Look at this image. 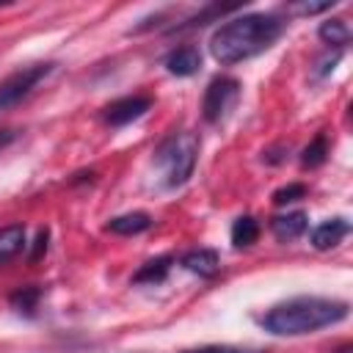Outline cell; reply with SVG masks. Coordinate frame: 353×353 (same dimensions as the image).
<instances>
[{
	"mask_svg": "<svg viewBox=\"0 0 353 353\" xmlns=\"http://www.w3.org/2000/svg\"><path fill=\"white\" fill-rule=\"evenodd\" d=\"M163 66H165V72L174 74V77H190V74H196L199 66H201V52H199V47H193V44L176 47V50H171V52L165 55Z\"/></svg>",
	"mask_w": 353,
	"mask_h": 353,
	"instance_id": "cell-7",
	"label": "cell"
},
{
	"mask_svg": "<svg viewBox=\"0 0 353 353\" xmlns=\"http://www.w3.org/2000/svg\"><path fill=\"white\" fill-rule=\"evenodd\" d=\"M303 196H306V185L303 182H290V185H284V188H279L273 193V204L284 207V204H290L295 199H303Z\"/></svg>",
	"mask_w": 353,
	"mask_h": 353,
	"instance_id": "cell-18",
	"label": "cell"
},
{
	"mask_svg": "<svg viewBox=\"0 0 353 353\" xmlns=\"http://www.w3.org/2000/svg\"><path fill=\"white\" fill-rule=\"evenodd\" d=\"M309 229V218L306 212H284V215H273L270 218V232L279 243H292L298 240L303 232Z\"/></svg>",
	"mask_w": 353,
	"mask_h": 353,
	"instance_id": "cell-8",
	"label": "cell"
},
{
	"mask_svg": "<svg viewBox=\"0 0 353 353\" xmlns=\"http://www.w3.org/2000/svg\"><path fill=\"white\" fill-rule=\"evenodd\" d=\"M347 232H350V223L345 218H328V221H323L320 226L312 229V245L317 251H328V248L339 245Z\"/></svg>",
	"mask_w": 353,
	"mask_h": 353,
	"instance_id": "cell-9",
	"label": "cell"
},
{
	"mask_svg": "<svg viewBox=\"0 0 353 353\" xmlns=\"http://www.w3.org/2000/svg\"><path fill=\"white\" fill-rule=\"evenodd\" d=\"M22 248H25V226L22 223H11V226L0 229V265L14 259Z\"/></svg>",
	"mask_w": 353,
	"mask_h": 353,
	"instance_id": "cell-13",
	"label": "cell"
},
{
	"mask_svg": "<svg viewBox=\"0 0 353 353\" xmlns=\"http://www.w3.org/2000/svg\"><path fill=\"white\" fill-rule=\"evenodd\" d=\"M52 66L55 63H30V66H22V69H17V72H11L3 83H0V113L3 110H8V108H14V105H19L50 72H52Z\"/></svg>",
	"mask_w": 353,
	"mask_h": 353,
	"instance_id": "cell-4",
	"label": "cell"
},
{
	"mask_svg": "<svg viewBox=\"0 0 353 353\" xmlns=\"http://www.w3.org/2000/svg\"><path fill=\"white\" fill-rule=\"evenodd\" d=\"M149 226H152V218H149L146 212L116 215V218H110V221L105 223L108 232H113V234H124V237H130V234H141V232H146Z\"/></svg>",
	"mask_w": 353,
	"mask_h": 353,
	"instance_id": "cell-11",
	"label": "cell"
},
{
	"mask_svg": "<svg viewBox=\"0 0 353 353\" xmlns=\"http://www.w3.org/2000/svg\"><path fill=\"white\" fill-rule=\"evenodd\" d=\"M317 36H320L325 44H331V47H339V50H342V47L350 41V28H347L342 19H325V22H320Z\"/></svg>",
	"mask_w": 353,
	"mask_h": 353,
	"instance_id": "cell-15",
	"label": "cell"
},
{
	"mask_svg": "<svg viewBox=\"0 0 353 353\" xmlns=\"http://www.w3.org/2000/svg\"><path fill=\"white\" fill-rule=\"evenodd\" d=\"M347 303L336 298H317V295H298L284 303L268 309L259 323L265 331L276 336H303L314 334L325 325H336L347 317Z\"/></svg>",
	"mask_w": 353,
	"mask_h": 353,
	"instance_id": "cell-2",
	"label": "cell"
},
{
	"mask_svg": "<svg viewBox=\"0 0 353 353\" xmlns=\"http://www.w3.org/2000/svg\"><path fill=\"white\" fill-rule=\"evenodd\" d=\"M149 108H152V99H149V97H141V94H135V97H121V99L110 102V105L102 110V121H105L108 127H124V124L141 119Z\"/></svg>",
	"mask_w": 353,
	"mask_h": 353,
	"instance_id": "cell-6",
	"label": "cell"
},
{
	"mask_svg": "<svg viewBox=\"0 0 353 353\" xmlns=\"http://www.w3.org/2000/svg\"><path fill=\"white\" fill-rule=\"evenodd\" d=\"M182 353H262V350H248V347H234V345H201V347H190Z\"/></svg>",
	"mask_w": 353,
	"mask_h": 353,
	"instance_id": "cell-19",
	"label": "cell"
},
{
	"mask_svg": "<svg viewBox=\"0 0 353 353\" xmlns=\"http://www.w3.org/2000/svg\"><path fill=\"white\" fill-rule=\"evenodd\" d=\"M39 301H41V287H36V284L19 287V290L11 292V298H8V303H11L19 314H33L36 306H39Z\"/></svg>",
	"mask_w": 353,
	"mask_h": 353,
	"instance_id": "cell-16",
	"label": "cell"
},
{
	"mask_svg": "<svg viewBox=\"0 0 353 353\" xmlns=\"http://www.w3.org/2000/svg\"><path fill=\"white\" fill-rule=\"evenodd\" d=\"M325 157H328V138L320 132V135H314V141L303 149L301 165H303V168H317V165L325 163Z\"/></svg>",
	"mask_w": 353,
	"mask_h": 353,
	"instance_id": "cell-17",
	"label": "cell"
},
{
	"mask_svg": "<svg viewBox=\"0 0 353 353\" xmlns=\"http://www.w3.org/2000/svg\"><path fill=\"white\" fill-rule=\"evenodd\" d=\"M328 8H334V0L331 3H303V6H298L301 14H320V11H328Z\"/></svg>",
	"mask_w": 353,
	"mask_h": 353,
	"instance_id": "cell-21",
	"label": "cell"
},
{
	"mask_svg": "<svg viewBox=\"0 0 353 353\" xmlns=\"http://www.w3.org/2000/svg\"><path fill=\"white\" fill-rule=\"evenodd\" d=\"M199 160V135L190 130L171 132L154 152V163L163 171V182L168 188H179L190 179Z\"/></svg>",
	"mask_w": 353,
	"mask_h": 353,
	"instance_id": "cell-3",
	"label": "cell"
},
{
	"mask_svg": "<svg viewBox=\"0 0 353 353\" xmlns=\"http://www.w3.org/2000/svg\"><path fill=\"white\" fill-rule=\"evenodd\" d=\"M240 99V83L234 77H212L207 91H204V102H201V113H204V121L210 124H221L229 110L237 105Z\"/></svg>",
	"mask_w": 353,
	"mask_h": 353,
	"instance_id": "cell-5",
	"label": "cell"
},
{
	"mask_svg": "<svg viewBox=\"0 0 353 353\" xmlns=\"http://www.w3.org/2000/svg\"><path fill=\"white\" fill-rule=\"evenodd\" d=\"M284 33V22L276 14H240L226 19L210 39V52L218 63L232 66L270 50Z\"/></svg>",
	"mask_w": 353,
	"mask_h": 353,
	"instance_id": "cell-1",
	"label": "cell"
},
{
	"mask_svg": "<svg viewBox=\"0 0 353 353\" xmlns=\"http://www.w3.org/2000/svg\"><path fill=\"white\" fill-rule=\"evenodd\" d=\"M11 141H14V132H11V130H0V149L8 146Z\"/></svg>",
	"mask_w": 353,
	"mask_h": 353,
	"instance_id": "cell-22",
	"label": "cell"
},
{
	"mask_svg": "<svg viewBox=\"0 0 353 353\" xmlns=\"http://www.w3.org/2000/svg\"><path fill=\"white\" fill-rule=\"evenodd\" d=\"M256 237H259V223H256V218L240 215V218L232 223V245H234V248H248V245L256 243Z\"/></svg>",
	"mask_w": 353,
	"mask_h": 353,
	"instance_id": "cell-14",
	"label": "cell"
},
{
	"mask_svg": "<svg viewBox=\"0 0 353 353\" xmlns=\"http://www.w3.org/2000/svg\"><path fill=\"white\" fill-rule=\"evenodd\" d=\"M179 265H182L185 270L201 276V279H210V276L218 273L221 259H218V254H215L212 248H193V251H188V254L179 259Z\"/></svg>",
	"mask_w": 353,
	"mask_h": 353,
	"instance_id": "cell-10",
	"label": "cell"
},
{
	"mask_svg": "<svg viewBox=\"0 0 353 353\" xmlns=\"http://www.w3.org/2000/svg\"><path fill=\"white\" fill-rule=\"evenodd\" d=\"M171 256H154V259H149V262H143L138 270H135V276H132V284H160V281H165V276H168V270H171Z\"/></svg>",
	"mask_w": 353,
	"mask_h": 353,
	"instance_id": "cell-12",
	"label": "cell"
},
{
	"mask_svg": "<svg viewBox=\"0 0 353 353\" xmlns=\"http://www.w3.org/2000/svg\"><path fill=\"white\" fill-rule=\"evenodd\" d=\"M47 240H50V232H47V229H39V234H36V245H33V254H30V262H36V259L47 251Z\"/></svg>",
	"mask_w": 353,
	"mask_h": 353,
	"instance_id": "cell-20",
	"label": "cell"
}]
</instances>
